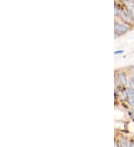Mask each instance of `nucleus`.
Segmentation results:
<instances>
[{
    "instance_id": "nucleus-6",
    "label": "nucleus",
    "mask_w": 134,
    "mask_h": 147,
    "mask_svg": "<svg viewBox=\"0 0 134 147\" xmlns=\"http://www.w3.org/2000/svg\"><path fill=\"white\" fill-rule=\"evenodd\" d=\"M130 115H131V118L134 120V109H132L130 112Z\"/></svg>"
},
{
    "instance_id": "nucleus-8",
    "label": "nucleus",
    "mask_w": 134,
    "mask_h": 147,
    "mask_svg": "<svg viewBox=\"0 0 134 147\" xmlns=\"http://www.w3.org/2000/svg\"><path fill=\"white\" fill-rule=\"evenodd\" d=\"M129 147H134V143L133 142H131L130 145H129Z\"/></svg>"
},
{
    "instance_id": "nucleus-2",
    "label": "nucleus",
    "mask_w": 134,
    "mask_h": 147,
    "mask_svg": "<svg viewBox=\"0 0 134 147\" xmlns=\"http://www.w3.org/2000/svg\"><path fill=\"white\" fill-rule=\"evenodd\" d=\"M127 95L128 102L132 106H134V91L131 88L127 90Z\"/></svg>"
},
{
    "instance_id": "nucleus-10",
    "label": "nucleus",
    "mask_w": 134,
    "mask_h": 147,
    "mask_svg": "<svg viewBox=\"0 0 134 147\" xmlns=\"http://www.w3.org/2000/svg\"><path fill=\"white\" fill-rule=\"evenodd\" d=\"M133 71H134V69H133Z\"/></svg>"
},
{
    "instance_id": "nucleus-1",
    "label": "nucleus",
    "mask_w": 134,
    "mask_h": 147,
    "mask_svg": "<svg viewBox=\"0 0 134 147\" xmlns=\"http://www.w3.org/2000/svg\"><path fill=\"white\" fill-rule=\"evenodd\" d=\"M127 31H128V28L124 25H122V24H115V32H116V34H122L124 33L127 32Z\"/></svg>"
},
{
    "instance_id": "nucleus-4",
    "label": "nucleus",
    "mask_w": 134,
    "mask_h": 147,
    "mask_svg": "<svg viewBox=\"0 0 134 147\" xmlns=\"http://www.w3.org/2000/svg\"><path fill=\"white\" fill-rule=\"evenodd\" d=\"M128 12L131 17L134 19V3L131 2V4L128 5Z\"/></svg>"
},
{
    "instance_id": "nucleus-9",
    "label": "nucleus",
    "mask_w": 134,
    "mask_h": 147,
    "mask_svg": "<svg viewBox=\"0 0 134 147\" xmlns=\"http://www.w3.org/2000/svg\"><path fill=\"white\" fill-rule=\"evenodd\" d=\"M132 80H133V83H134V77H133V78H132Z\"/></svg>"
},
{
    "instance_id": "nucleus-7",
    "label": "nucleus",
    "mask_w": 134,
    "mask_h": 147,
    "mask_svg": "<svg viewBox=\"0 0 134 147\" xmlns=\"http://www.w3.org/2000/svg\"><path fill=\"white\" fill-rule=\"evenodd\" d=\"M124 52V51H115L114 54H122V53Z\"/></svg>"
},
{
    "instance_id": "nucleus-5",
    "label": "nucleus",
    "mask_w": 134,
    "mask_h": 147,
    "mask_svg": "<svg viewBox=\"0 0 134 147\" xmlns=\"http://www.w3.org/2000/svg\"><path fill=\"white\" fill-rule=\"evenodd\" d=\"M118 146L119 147H128V144H127V141L124 139H122V140H119L118 142Z\"/></svg>"
},
{
    "instance_id": "nucleus-3",
    "label": "nucleus",
    "mask_w": 134,
    "mask_h": 147,
    "mask_svg": "<svg viewBox=\"0 0 134 147\" xmlns=\"http://www.w3.org/2000/svg\"><path fill=\"white\" fill-rule=\"evenodd\" d=\"M118 78H119L120 82L122 83V84L123 86H127V77H126V74H125L124 72H120L118 74Z\"/></svg>"
}]
</instances>
